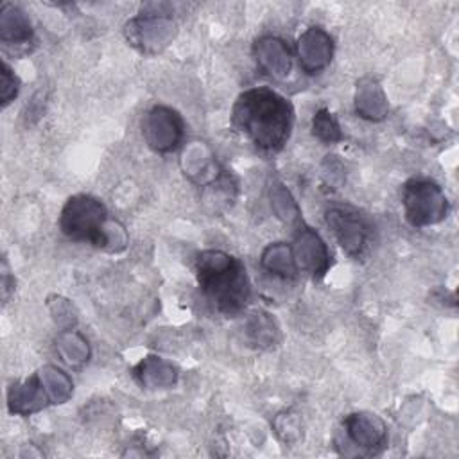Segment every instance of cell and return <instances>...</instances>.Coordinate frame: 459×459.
Segmentation results:
<instances>
[{
    "instance_id": "6da1fadb",
    "label": "cell",
    "mask_w": 459,
    "mask_h": 459,
    "mask_svg": "<svg viewBox=\"0 0 459 459\" xmlns=\"http://www.w3.org/2000/svg\"><path fill=\"white\" fill-rule=\"evenodd\" d=\"M231 126L247 136L256 149L278 152L290 138L294 108L278 91L267 86L244 90L231 108Z\"/></svg>"
},
{
    "instance_id": "7a4b0ae2",
    "label": "cell",
    "mask_w": 459,
    "mask_h": 459,
    "mask_svg": "<svg viewBox=\"0 0 459 459\" xmlns=\"http://www.w3.org/2000/svg\"><path fill=\"white\" fill-rule=\"evenodd\" d=\"M197 283L206 299L224 316L240 314L251 298L246 265L222 249H204L195 258Z\"/></svg>"
},
{
    "instance_id": "3957f363",
    "label": "cell",
    "mask_w": 459,
    "mask_h": 459,
    "mask_svg": "<svg viewBox=\"0 0 459 459\" xmlns=\"http://www.w3.org/2000/svg\"><path fill=\"white\" fill-rule=\"evenodd\" d=\"M178 36V23L172 7L165 2L142 5V11L124 23L126 41L145 56L163 52Z\"/></svg>"
},
{
    "instance_id": "277c9868",
    "label": "cell",
    "mask_w": 459,
    "mask_h": 459,
    "mask_svg": "<svg viewBox=\"0 0 459 459\" xmlns=\"http://www.w3.org/2000/svg\"><path fill=\"white\" fill-rule=\"evenodd\" d=\"M108 221V208L100 199L90 194H75L61 208L59 230L70 240L88 242L106 251Z\"/></svg>"
},
{
    "instance_id": "5b68a950",
    "label": "cell",
    "mask_w": 459,
    "mask_h": 459,
    "mask_svg": "<svg viewBox=\"0 0 459 459\" xmlns=\"http://www.w3.org/2000/svg\"><path fill=\"white\" fill-rule=\"evenodd\" d=\"M403 217L412 228L439 224L448 213V199L443 188L429 178H412L402 190Z\"/></svg>"
},
{
    "instance_id": "8992f818",
    "label": "cell",
    "mask_w": 459,
    "mask_h": 459,
    "mask_svg": "<svg viewBox=\"0 0 459 459\" xmlns=\"http://www.w3.org/2000/svg\"><path fill=\"white\" fill-rule=\"evenodd\" d=\"M142 136L151 151L169 154L183 142L185 120L174 108L154 104L142 118Z\"/></svg>"
},
{
    "instance_id": "52a82bcc",
    "label": "cell",
    "mask_w": 459,
    "mask_h": 459,
    "mask_svg": "<svg viewBox=\"0 0 459 459\" xmlns=\"http://www.w3.org/2000/svg\"><path fill=\"white\" fill-rule=\"evenodd\" d=\"M325 221L346 255L360 258L368 251L373 238V230L362 213L353 208L333 206L326 210Z\"/></svg>"
},
{
    "instance_id": "ba28073f",
    "label": "cell",
    "mask_w": 459,
    "mask_h": 459,
    "mask_svg": "<svg viewBox=\"0 0 459 459\" xmlns=\"http://www.w3.org/2000/svg\"><path fill=\"white\" fill-rule=\"evenodd\" d=\"M290 246L298 271H303L316 280L323 278L328 273L332 265V253L325 238L316 230L305 226L303 222L298 224L294 242Z\"/></svg>"
},
{
    "instance_id": "9c48e42d",
    "label": "cell",
    "mask_w": 459,
    "mask_h": 459,
    "mask_svg": "<svg viewBox=\"0 0 459 459\" xmlns=\"http://www.w3.org/2000/svg\"><path fill=\"white\" fill-rule=\"evenodd\" d=\"M342 429L344 439L366 455H375L387 445V427L384 420L373 412H350L342 420Z\"/></svg>"
},
{
    "instance_id": "30bf717a",
    "label": "cell",
    "mask_w": 459,
    "mask_h": 459,
    "mask_svg": "<svg viewBox=\"0 0 459 459\" xmlns=\"http://www.w3.org/2000/svg\"><path fill=\"white\" fill-rule=\"evenodd\" d=\"M333 38L319 25L305 29L296 41L299 68L307 75H317L326 70L333 59Z\"/></svg>"
},
{
    "instance_id": "8fae6325",
    "label": "cell",
    "mask_w": 459,
    "mask_h": 459,
    "mask_svg": "<svg viewBox=\"0 0 459 459\" xmlns=\"http://www.w3.org/2000/svg\"><path fill=\"white\" fill-rule=\"evenodd\" d=\"M253 57L258 70L276 81L287 79L292 72V52L280 36L265 34L255 39Z\"/></svg>"
},
{
    "instance_id": "7c38bea8",
    "label": "cell",
    "mask_w": 459,
    "mask_h": 459,
    "mask_svg": "<svg viewBox=\"0 0 459 459\" xmlns=\"http://www.w3.org/2000/svg\"><path fill=\"white\" fill-rule=\"evenodd\" d=\"M48 405L52 403L38 373L14 382L7 389V411L14 416H32Z\"/></svg>"
},
{
    "instance_id": "4fadbf2b",
    "label": "cell",
    "mask_w": 459,
    "mask_h": 459,
    "mask_svg": "<svg viewBox=\"0 0 459 459\" xmlns=\"http://www.w3.org/2000/svg\"><path fill=\"white\" fill-rule=\"evenodd\" d=\"M353 109L357 117L368 122H382L389 113L387 95L380 81L373 75H364L355 82Z\"/></svg>"
},
{
    "instance_id": "5bb4252c",
    "label": "cell",
    "mask_w": 459,
    "mask_h": 459,
    "mask_svg": "<svg viewBox=\"0 0 459 459\" xmlns=\"http://www.w3.org/2000/svg\"><path fill=\"white\" fill-rule=\"evenodd\" d=\"M181 169L185 176L199 186H206L224 172L204 142H192L185 147L181 154Z\"/></svg>"
},
{
    "instance_id": "9a60e30c",
    "label": "cell",
    "mask_w": 459,
    "mask_h": 459,
    "mask_svg": "<svg viewBox=\"0 0 459 459\" xmlns=\"http://www.w3.org/2000/svg\"><path fill=\"white\" fill-rule=\"evenodd\" d=\"M34 39V29L27 13L16 4L4 2L0 7V41L5 48H27Z\"/></svg>"
},
{
    "instance_id": "2e32d148",
    "label": "cell",
    "mask_w": 459,
    "mask_h": 459,
    "mask_svg": "<svg viewBox=\"0 0 459 459\" xmlns=\"http://www.w3.org/2000/svg\"><path fill=\"white\" fill-rule=\"evenodd\" d=\"M133 378L143 389H169L178 384V368L160 355H145L134 368Z\"/></svg>"
},
{
    "instance_id": "e0dca14e",
    "label": "cell",
    "mask_w": 459,
    "mask_h": 459,
    "mask_svg": "<svg viewBox=\"0 0 459 459\" xmlns=\"http://www.w3.org/2000/svg\"><path fill=\"white\" fill-rule=\"evenodd\" d=\"M260 267L280 280H294L299 273L292 246L287 242L267 244L260 253Z\"/></svg>"
},
{
    "instance_id": "ac0fdd59",
    "label": "cell",
    "mask_w": 459,
    "mask_h": 459,
    "mask_svg": "<svg viewBox=\"0 0 459 459\" xmlns=\"http://www.w3.org/2000/svg\"><path fill=\"white\" fill-rule=\"evenodd\" d=\"M54 346L61 362H65L68 368H74V369L82 368L91 357L90 342L81 332L74 328L59 330L54 339Z\"/></svg>"
},
{
    "instance_id": "d6986e66",
    "label": "cell",
    "mask_w": 459,
    "mask_h": 459,
    "mask_svg": "<svg viewBox=\"0 0 459 459\" xmlns=\"http://www.w3.org/2000/svg\"><path fill=\"white\" fill-rule=\"evenodd\" d=\"M244 330L249 344L260 350L273 348L280 337V328L276 319L265 310L251 312L249 317L246 319Z\"/></svg>"
},
{
    "instance_id": "ffe728a7",
    "label": "cell",
    "mask_w": 459,
    "mask_h": 459,
    "mask_svg": "<svg viewBox=\"0 0 459 459\" xmlns=\"http://www.w3.org/2000/svg\"><path fill=\"white\" fill-rule=\"evenodd\" d=\"M38 377L50 398L52 405H63L74 394V380L70 375L54 364H45L38 371Z\"/></svg>"
},
{
    "instance_id": "44dd1931",
    "label": "cell",
    "mask_w": 459,
    "mask_h": 459,
    "mask_svg": "<svg viewBox=\"0 0 459 459\" xmlns=\"http://www.w3.org/2000/svg\"><path fill=\"white\" fill-rule=\"evenodd\" d=\"M269 203L274 217L280 219L283 224H299L301 210L290 190L278 179H273V183L269 185Z\"/></svg>"
},
{
    "instance_id": "7402d4cb",
    "label": "cell",
    "mask_w": 459,
    "mask_h": 459,
    "mask_svg": "<svg viewBox=\"0 0 459 459\" xmlns=\"http://www.w3.org/2000/svg\"><path fill=\"white\" fill-rule=\"evenodd\" d=\"M235 197H237V181L226 170L217 179L203 186V201L215 213L230 208Z\"/></svg>"
},
{
    "instance_id": "603a6c76",
    "label": "cell",
    "mask_w": 459,
    "mask_h": 459,
    "mask_svg": "<svg viewBox=\"0 0 459 459\" xmlns=\"http://www.w3.org/2000/svg\"><path fill=\"white\" fill-rule=\"evenodd\" d=\"M312 134L323 143H337L342 140V129L337 117L328 108H319L310 124Z\"/></svg>"
},
{
    "instance_id": "cb8c5ba5",
    "label": "cell",
    "mask_w": 459,
    "mask_h": 459,
    "mask_svg": "<svg viewBox=\"0 0 459 459\" xmlns=\"http://www.w3.org/2000/svg\"><path fill=\"white\" fill-rule=\"evenodd\" d=\"M47 308L54 319V323L61 328H74L77 323V310L74 307V303L63 296H48L47 298Z\"/></svg>"
},
{
    "instance_id": "d4e9b609",
    "label": "cell",
    "mask_w": 459,
    "mask_h": 459,
    "mask_svg": "<svg viewBox=\"0 0 459 459\" xmlns=\"http://www.w3.org/2000/svg\"><path fill=\"white\" fill-rule=\"evenodd\" d=\"M273 429L276 432V436L287 443V445H294L301 439V420L296 412L292 411H283L278 412L274 421H273Z\"/></svg>"
},
{
    "instance_id": "484cf974",
    "label": "cell",
    "mask_w": 459,
    "mask_h": 459,
    "mask_svg": "<svg viewBox=\"0 0 459 459\" xmlns=\"http://www.w3.org/2000/svg\"><path fill=\"white\" fill-rule=\"evenodd\" d=\"M20 91V79L18 75L13 72V68L2 61V66H0V102H2V108L9 106L16 95Z\"/></svg>"
},
{
    "instance_id": "4316f807",
    "label": "cell",
    "mask_w": 459,
    "mask_h": 459,
    "mask_svg": "<svg viewBox=\"0 0 459 459\" xmlns=\"http://www.w3.org/2000/svg\"><path fill=\"white\" fill-rule=\"evenodd\" d=\"M13 290H14V278L9 274L7 264L4 262V269H2V298H4V303L9 301V296H11Z\"/></svg>"
}]
</instances>
